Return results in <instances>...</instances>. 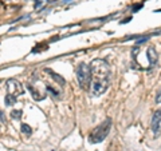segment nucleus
Wrapping results in <instances>:
<instances>
[{"instance_id":"1","label":"nucleus","mask_w":161,"mask_h":151,"mask_svg":"<svg viewBox=\"0 0 161 151\" xmlns=\"http://www.w3.org/2000/svg\"><path fill=\"white\" fill-rule=\"evenodd\" d=\"M92 82L89 86V92L92 96L98 98L106 92L110 84V66L103 59H94L90 64Z\"/></svg>"},{"instance_id":"2","label":"nucleus","mask_w":161,"mask_h":151,"mask_svg":"<svg viewBox=\"0 0 161 151\" xmlns=\"http://www.w3.org/2000/svg\"><path fill=\"white\" fill-rule=\"evenodd\" d=\"M112 126H113L112 119L108 118L105 122H102L99 126H97V127H95L93 131L90 133L89 142L90 143H99V142H102V140L109 135L110 130H112Z\"/></svg>"},{"instance_id":"3","label":"nucleus","mask_w":161,"mask_h":151,"mask_svg":"<svg viewBox=\"0 0 161 151\" xmlns=\"http://www.w3.org/2000/svg\"><path fill=\"white\" fill-rule=\"evenodd\" d=\"M75 75H77L79 87L82 90H89L90 82H92V70H90V66H87L86 63H80L77 67Z\"/></svg>"},{"instance_id":"4","label":"nucleus","mask_w":161,"mask_h":151,"mask_svg":"<svg viewBox=\"0 0 161 151\" xmlns=\"http://www.w3.org/2000/svg\"><path fill=\"white\" fill-rule=\"evenodd\" d=\"M24 92V88L22 83L16 79H8L7 80V95H12V96H19Z\"/></svg>"},{"instance_id":"5","label":"nucleus","mask_w":161,"mask_h":151,"mask_svg":"<svg viewBox=\"0 0 161 151\" xmlns=\"http://www.w3.org/2000/svg\"><path fill=\"white\" fill-rule=\"evenodd\" d=\"M160 124H161V110H157L153 114L152 118V123H150V127H152V131L154 133V135L157 137L160 134Z\"/></svg>"},{"instance_id":"6","label":"nucleus","mask_w":161,"mask_h":151,"mask_svg":"<svg viewBox=\"0 0 161 151\" xmlns=\"http://www.w3.org/2000/svg\"><path fill=\"white\" fill-rule=\"evenodd\" d=\"M147 58L149 60V63L154 66V64H157V60H158V55H157V51H156V48L153 46H150L148 49H147Z\"/></svg>"},{"instance_id":"7","label":"nucleus","mask_w":161,"mask_h":151,"mask_svg":"<svg viewBox=\"0 0 161 151\" xmlns=\"http://www.w3.org/2000/svg\"><path fill=\"white\" fill-rule=\"evenodd\" d=\"M44 71H46L48 75H51V78L55 80V82H57L58 84H60V86H64V83H66V82H64V79L62 78V76H60V75L59 74H57V72H54L53 71V70L51 68H46V70H44Z\"/></svg>"},{"instance_id":"8","label":"nucleus","mask_w":161,"mask_h":151,"mask_svg":"<svg viewBox=\"0 0 161 151\" xmlns=\"http://www.w3.org/2000/svg\"><path fill=\"white\" fill-rule=\"evenodd\" d=\"M20 130H22V133L24 134V135H31L32 134V130H31V127H30L28 124H26V123H23L22 126H20Z\"/></svg>"},{"instance_id":"9","label":"nucleus","mask_w":161,"mask_h":151,"mask_svg":"<svg viewBox=\"0 0 161 151\" xmlns=\"http://www.w3.org/2000/svg\"><path fill=\"white\" fill-rule=\"evenodd\" d=\"M22 110H12L11 111V118L15 119V120H19V119H22Z\"/></svg>"},{"instance_id":"10","label":"nucleus","mask_w":161,"mask_h":151,"mask_svg":"<svg viewBox=\"0 0 161 151\" xmlns=\"http://www.w3.org/2000/svg\"><path fill=\"white\" fill-rule=\"evenodd\" d=\"M28 88H30V91L32 92V96H34L35 100H42V99H44V96H42V95H40L39 92L35 91V88L32 87V86H28Z\"/></svg>"},{"instance_id":"11","label":"nucleus","mask_w":161,"mask_h":151,"mask_svg":"<svg viewBox=\"0 0 161 151\" xmlns=\"http://www.w3.org/2000/svg\"><path fill=\"white\" fill-rule=\"evenodd\" d=\"M4 102H6V106H12L15 102H16V98L12 96V95H7L6 99H4Z\"/></svg>"},{"instance_id":"12","label":"nucleus","mask_w":161,"mask_h":151,"mask_svg":"<svg viewBox=\"0 0 161 151\" xmlns=\"http://www.w3.org/2000/svg\"><path fill=\"white\" fill-rule=\"evenodd\" d=\"M6 123H7V117H6V114L0 110V126L6 124Z\"/></svg>"},{"instance_id":"13","label":"nucleus","mask_w":161,"mask_h":151,"mask_svg":"<svg viewBox=\"0 0 161 151\" xmlns=\"http://www.w3.org/2000/svg\"><path fill=\"white\" fill-rule=\"evenodd\" d=\"M156 103H161V87L158 88V91L156 92Z\"/></svg>"}]
</instances>
